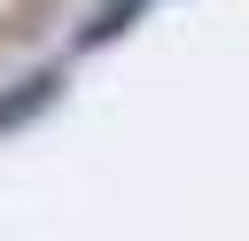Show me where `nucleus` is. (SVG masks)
I'll return each mask as SVG.
<instances>
[{"label": "nucleus", "instance_id": "nucleus-1", "mask_svg": "<svg viewBox=\"0 0 249 241\" xmlns=\"http://www.w3.org/2000/svg\"><path fill=\"white\" fill-rule=\"evenodd\" d=\"M54 93H62V78H54V70H39V78H23L16 93H0V132H16V124H31V117H39V109H47Z\"/></svg>", "mask_w": 249, "mask_h": 241}, {"label": "nucleus", "instance_id": "nucleus-2", "mask_svg": "<svg viewBox=\"0 0 249 241\" xmlns=\"http://www.w3.org/2000/svg\"><path fill=\"white\" fill-rule=\"evenodd\" d=\"M132 8H140V0H109V8H101V16L78 31V47H101V39H117V31L132 23Z\"/></svg>", "mask_w": 249, "mask_h": 241}]
</instances>
